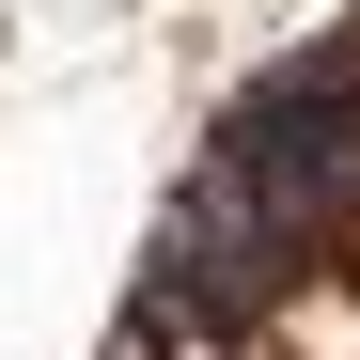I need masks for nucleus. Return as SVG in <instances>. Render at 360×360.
Returning a JSON list of instances; mask_svg holds the SVG:
<instances>
[{"label":"nucleus","mask_w":360,"mask_h":360,"mask_svg":"<svg viewBox=\"0 0 360 360\" xmlns=\"http://www.w3.org/2000/svg\"><path fill=\"white\" fill-rule=\"evenodd\" d=\"M204 157H219L266 219L329 235L345 188H360V94H345V63H282V79H251V94L219 110V141H204Z\"/></svg>","instance_id":"f257e3e1"},{"label":"nucleus","mask_w":360,"mask_h":360,"mask_svg":"<svg viewBox=\"0 0 360 360\" xmlns=\"http://www.w3.org/2000/svg\"><path fill=\"white\" fill-rule=\"evenodd\" d=\"M297 251H314V235H297V219H266V204H251V188H235V172L204 157L188 188H172V235H157V282L188 297L204 329H235V314H266V297L297 282Z\"/></svg>","instance_id":"f03ea898"}]
</instances>
